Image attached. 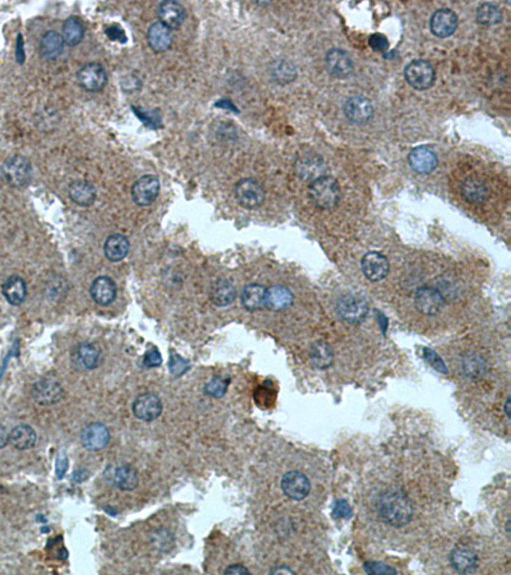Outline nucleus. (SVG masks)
<instances>
[{
  "label": "nucleus",
  "instance_id": "nucleus-1",
  "mask_svg": "<svg viewBox=\"0 0 511 575\" xmlns=\"http://www.w3.org/2000/svg\"><path fill=\"white\" fill-rule=\"evenodd\" d=\"M377 511L383 522L395 528L406 527L413 519V505L403 492L383 493L377 501Z\"/></svg>",
  "mask_w": 511,
  "mask_h": 575
},
{
  "label": "nucleus",
  "instance_id": "nucleus-2",
  "mask_svg": "<svg viewBox=\"0 0 511 575\" xmlns=\"http://www.w3.org/2000/svg\"><path fill=\"white\" fill-rule=\"evenodd\" d=\"M309 198L321 210H331L340 201V188L334 178L323 175L312 181L309 190Z\"/></svg>",
  "mask_w": 511,
  "mask_h": 575
},
{
  "label": "nucleus",
  "instance_id": "nucleus-3",
  "mask_svg": "<svg viewBox=\"0 0 511 575\" xmlns=\"http://www.w3.org/2000/svg\"><path fill=\"white\" fill-rule=\"evenodd\" d=\"M1 174L9 186L22 188L31 182L32 167L30 161L24 156L13 155L3 163Z\"/></svg>",
  "mask_w": 511,
  "mask_h": 575
},
{
  "label": "nucleus",
  "instance_id": "nucleus-4",
  "mask_svg": "<svg viewBox=\"0 0 511 575\" xmlns=\"http://www.w3.org/2000/svg\"><path fill=\"white\" fill-rule=\"evenodd\" d=\"M369 304L357 294H346L340 297L336 303L339 318L350 325H357L364 321L369 315Z\"/></svg>",
  "mask_w": 511,
  "mask_h": 575
},
{
  "label": "nucleus",
  "instance_id": "nucleus-5",
  "mask_svg": "<svg viewBox=\"0 0 511 575\" xmlns=\"http://www.w3.org/2000/svg\"><path fill=\"white\" fill-rule=\"evenodd\" d=\"M406 81L418 91L429 90L435 82V69L427 61H413L406 66L404 70Z\"/></svg>",
  "mask_w": 511,
  "mask_h": 575
},
{
  "label": "nucleus",
  "instance_id": "nucleus-6",
  "mask_svg": "<svg viewBox=\"0 0 511 575\" xmlns=\"http://www.w3.org/2000/svg\"><path fill=\"white\" fill-rule=\"evenodd\" d=\"M234 193L239 204L249 210L260 207L265 200L262 186L252 178H246L237 183Z\"/></svg>",
  "mask_w": 511,
  "mask_h": 575
},
{
  "label": "nucleus",
  "instance_id": "nucleus-7",
  "mask_svg": "<svg viewBox=\"0 0 511 575\" xmlns=\"http://www.w3.org/2000/svg\"><path fill=\"white\" fill-rule=\"evenodd\" d=\"M31 395L34 401L40 405H53L61 401L64 391L58 380L47 376L35 382Z\"/></svg>",
  "mask_w": 511,
  "mask_h": 575
},
{
  "label": "nucleus",
  "instance_id": "nucleus-8",
  "mask_svg": "<svg viewBox=\"0 0 511 575\" xmlns=\"http://www.w3.org/2000/svg\"><path fill=\"white\" fill-rule=\"evenodd\" d=\"M160 193V181L155 175H143L135 181L131 190V196L135 204L147 207L154 204Z\"/></svg>",
  "mask_w": 511,
  "mask_h": 575
},
{
  "label": "nucleus",
  "instance_id": "nucleus-9",
  "mask_svg": "<svg viewBox=\"0 0 511 575\" xmlns=\"http://www.w3.org/2000/svg\"><path fill=\"white\" fill-rule=\"evenodd\" d=\"M77 81L83 90L90 92L101 91L108 84L106 70L98 63H87L77 73Z\"/></svg>",
  "mask_w": 511,
  "mask_h": 575
},
{
  "label": "nucleus",
  "instance_id": "nucleus-10",
  "mask_svg": "<svg viewBox=\"0 0 511 575\" xmlns=\"http://www.w3.org/2000/svg\"><path fill=\"white\" fill-rule=\"evenodd\" d=\"M415 308L426 316H435L444 307L445 298L443 293L432 287H422L417 290L415 298Z\"/></svg>",
  "mask_w": 511,
  "mask_h": 575
},
{
  "label": "nucleus",
  "instance_id": "nucleus-11",
  "mask_svg": "<svg viewBox=\"0 0 511 575\" xmlns=\"http://www.w3.org/2000/svg\"><path fill=\"white\" fill-rule=\"evenodd\" d=\"M103 353L101 350L92 343H82L78 344L72 352V362L77 368L84 371H92L98 368L103 364Z\"/></svg>",
  "mask_w": 511,
  "mask_h": 575
},
{
  "label": "nucleus",
  "instance_id": "nucleus-12",
  "mask_svg": "<svg viewBox=\"0 0 511 575\" xmlns=\"http://www.w3.org/2000/svg\"><path fill=\"white\" fill-rule=\"evenodd\" d=\"M281 490L286 498L293 501H302L309 495L311 482L302 472L290 470L281 479Z\"/></svg>",
  "mask_w": 511,
  "mask_h": 575
},
{
  "label": "nucleus",
  "instance_id": "nucleus-13",
  "mask_svg": "<svg viewBox=\"0 0 511 575\" xmlns=\"http://www.w3.org/2000/svg\"><path fill=\"white\" fill-rule=\"evenodd\" d=\"M133 415L143 422H152L161 416L163 403L158 395L152 393L141 394L133 403Z\"/></svg>",
  "mask_w": 511,
  "mask_h": 575
},
{
  "label": "nucleus",
  "instance_id": "nucleus-14",
  "mask_svg": "<svg viewBox=\"0 0 511 575\" xmlns=\"http://www.w3.org/2000/svg\"><path fill=\"white\" fill-rule=\"evenodd\" d=\"M110 433L105 424L94 422L86 426L81 432V444L89 451H100L108 447Z\"/></svg>",
  "mask_w": 511,
  "mask_h": 575
},
{
  "label": "nucleus",
  "instance_id": "nucleus-15",
  "mask_svg": "<svg viewBox=\"0 0 511 575\" xmlns=\"http://www.w3.org/2000/svg\"><path fill=\"white\" fill-rule=\"evenodd\" d=\"M459 18L451 9L443 8L436 10L429 21L431 32L436 38H446L451 36L458 29Z\"/></svg>",
  "mask_w": 511,
  "mask_h": 575
},
{
  "label": "nucleus",
  "instance_id": "nucleus-16",
  "mask_svg": "<svg viewBox=\"0 0 511 575\" xmlns=\"http://www.w3.org/2000/svg\"><path fill=\"white\" fill-rule=\"evenodd\" d=\"M344 113L354 124H366L373 117V106L369 98L363 96H352L346 100Z\"/></svg>",
  "mask_w": 511,
  "mask_h": 575
},
{
  "label": "nucleus",
  "instance_id": "nucleus-17",
  "mask_svg": "<svg viewBox=\"0 0 511 575\" xmlns=\"http://www.w3.org/2000/svg\"><path fill=\"white\" fill-rule=\"evenodd\" d=\"M326 69L331 76L346 78L353 72L354 64L349 54L343 49H331L325 58Z\"/></svg>",
  "mask_w": 511,
  "mask_h": 575
},
{
  "label": "nucleus",
  "instance_id": "nucleus-18",
  "mask_svg": "<svg viewBox=\"0 0 511 575\" xmlns=\"http://www.w3.org/2000/svg\"><path fill=\"white\" fill-rule=\"evenodd\" d=\"M389 261L378 252H369L362 258V271L369 281H381L389 274Z\"/></svg>",
  "mask_w": 511,
  "mask_h": 575
},
{
  "label": "nucleus",
  "instance_id": "nucleus-19",
  "mask_svg": "<svg viewBox=\"0 0 511 575\" xmlns=\"http://www.w3.org/2000/svg\"><path fill=\"white\" fill-rule=\"evenodd\" d=\"M409 165L418 174H429L437 167L436 152L427 146H420L413 149L408 156Z\"/></svg>",
  "mask_w": 511,
  "mask_h": 575
},
{
  "label": "nucleus",
  "instance_id": "nucleus-20",
  "mask_svg": "<svg viewBox=\"0 0 511 575\" xmlns=\"http://www.w3.org/2000/svg\"><path fill=\"white\" fill-rule=\"evenodd\" d=\"M478 562L477 553L468 547L459 546L451 551V567L460 574H473L478 569Z\"/></svg>",
  "mask_w": 511,
  "mask_h": 575
},
{
  "label": "nucleus",
  "instance_id": "nucleus-21",
  "mask_svg": "<svg viewBox=\"0 0 511 575\" xmlns=\"http://www.w3.org/2000/svg\"><path fill=\"white\" fill-rule=\"evenodd\" d=\"M147 41L155 53H165L173 44V30L160 21L154 22L147 31Z\"/></svg>",
  "mask_w": 511,
  "mask_h": 575
},
{
  "label": "nucleus",
  "instance_id": "nucleus-22",
  "mask_svg": "<svg viewBox=\"0 0 511 575\" xmlns=\"http://www.w3.org/2000/svg\"><path fill=\"white\" fill-rule=\"evenodd\" d=\"M160 22L164 23L170 30L179 29L186 20V9L181 3L168 0L163 1L158 9Z\"/></svg>",
  "mask_w": 511,
  "mask_h": 575
},
{
  "label": "nucleus",
  "instance_id": "nucleus-23",
  "mask_svg": "<svg viewBox=\"0 0 511 575\" xmlns=\"http://www.w3.org/2000/svg\"><path fill=\"white\" fill-rule=\"evenodd\" d=\"M461 196L469 204H483L489 200V186L478 177H469L461 184Z\"/></svg>",
  "mask_w": 511,
  "mask_h": 575
},
{
  "label": "nucleus",
  "instance_id": "nucleus-24",
  "mask_svg": "<svg viewBox=\"0 0 511 575\" xmlns=\"http://www.w3.org/2000/svg\"><path fill=\"white\" fill-rule=\"evenodd\" d=\"M109 475L110 482L121 491H133L140 482L138 472L129 464H121L114 467V470Z\"/></svg>",
  "mask_w": 511,
  "mask_h": 575
},
{
  "label": "nucleus",
  "instance_id": "nucleus-25",
  "mask_svg": "<svg viewBox=\"0 0 511 575\" xmlns=\"http://www.w3.org/2000/svg\"><path fill=\"white\" fill-rule=\"evenodd\" d=\"M90 294L94 302L100 306H109L115 301L117 285L109 276H98L91 284Z\"/></svg>",
  "mask_w": 511,
  "mask_h": 575
},
{
  "label": "nucleus",
  "instance_id": "nucleus-26",
  "mask_svg": "<svg viewBox=\"0 0 511 575\" xmlns=\"http://www.w3.org/2000/svg\"><path fill=\"white\" fill-rule=\"evenodd\" d=\"M64 40L61 38V33L57 31H47L38 44V52L45 61H55L61 57L64 50Z\"/></svg>",
  "mask_w": 511,
  "mask_h": 575
},
{
  "label": "nucleus",
  "instance_id": "nucleus-27",
  "mask_svg": "<svg viewBox=\"0 0 511 575\" xmlns=\"http://www.w3.org/2000/svg\"><path fill=\"white\" fill-rule=\"evenodd\" d=\"M294 302V295L288 288L283 285H274L266 290L265 307L271 311L286 310Z\"/></svg>",
  "mask_w": 511,
  "mask_h": 575
},
{
  "label": "nucleus",
  "instance_id": "nucleus-28",
  "mask_svg": "<svg viewBox=\"0 0 511 575\" xmlns=\"http://www.w3.org/2000/svg\"><path fill=\"white\" fill-rule=\"evenodd\" d=\"M68 196L75 204L89 207L96 201V190L86 181H75L68 187Z\"/></svg>",
  "mask_w": 511,
  "mask_h": 575
},
{
  "label": "nucleus",
  "instance_id": "nucleus-29",
  "mask_svg": "<svg viewBox=\"0 0 511 575\" xmlns=\"http://www.w3.org/2000/svg\"><path fill=\"white\" fill-rule=\"evenodd\" d=\"M237 289L232 281L220 279L211 287L210 299L218 307H226L235 301Z\"/></svg>",
  "mask_w": 511,
  "mask_h": 575
},
{
  "label": "nucleus",
  "instance_id": "nucleus-30",
  "mask_svg": "<svg viewBox=\"0 0 511 575\" xmlns=\"http://www.w3.org/2000/svg\"><path fill=\"white\" fill-rule=\"evenodd\" d=\"M3 295L12 306H20L27 297V285L20 276H10L3 284Z\"/></svg>",
  "mask_w": 511,
  "mask_h": 575
},
{
  "label": "nucleus",
  "instance_id": "nucleus-31",
  "mask_svg": "<svg viewBox=\"0 0 511 575\" xmlns=\"http://www.w3.org/2000/svg\"><path fill=\"white\" fill-rule=\"evenodd\" d=\"M104 252L109 261L119 262L127 257L129 252V241L124 235H110L104 244Z\"/></svg>",
  "mask_w": 511,
  "mask_h": 575
},
{
  "label": "nucleus",
  "instance_id": "nucleus-32",
  "mask_svg": "<svg viewBox=\"0 0 511 575\" xmlns=\"http://www.w3.org/2000/svg\"><path fill=\"white\" fill-rule=\"evenodd\" d=\"M9 442L17 450H29L36 444V432L27 424H20L9 432Z\"/></svg>",
  "mask_w": 511,
  "mask_h": 575
},
{
  "label": "nucleus",
  "instance_id": "nucleus-33",
  "mask_svg": "<svg viewBox=\"0 0 511 575\" xmlns=\"http://www.w3.org/2000/svg\"><path fill=\"white\" fill-rule=\"evenodd\" d=\"M297 172L306 181H315L323 177V161L317 155H304L297 163Z\"/></svg>",
  "mask_w": 511,
  "mask_h": 575
},
{
  "label": "nucleus",
  "instance_id": "nucleus-34",
  "mask_svg": "<svg viewBox=\"0 0 511 575\" xmlns=\"http://www.w3.org/2000/svg\"><path fill=\"white\" fill-rule=\"evenodd\" d=\"M461 371L466 379L481 380L487 372V364L483 357L477 353H468L461 361Z\"/></svg>",
  "mask_w": 511,
  "mask_h": 575
},
{
  "label": "nucleus",
  "instance_id": "nucleus-35",
  "mask_svg": "<svg viewBox=\"0 0 511 575\" xmlns=\"http://www.w3.org/2000/svg\"><path fill=\"white\" fill-rule=\"evenodd\" d=\"M265 297H266V289L262 285L249 284L242 292V304L246 310H262L265 307Z\"/></svg>",
  "mask_w": 511,
  "mask_h": 575
},
{
  "label": "nucleus",
  "instance_id": "nucleus-36",
  "mask_svg": "<svg viewBox=\"0 0 511 575\" xmlns=\"http://www.w3.org/2000/svg\"><path fill=\"white\" fill-rule=\"evenodd\" d=\"M61 38L69 46H77L81 44V41L84 38V26H83L82 21L75 15L68 17L66 22L63 23Z\"/></svg>",
  "mask_w": 511,
  "mask_h": 575
},
{
  "label": "nucleus",
  "instance_id": "nucleus-37",
  "mask_svg": "<svg viewBox=\"0 0 511 575\" xmlns=\"http://www.w3.org/2000/svg\"><path fill=\"white\" fill-rule=\"evenodd\" d=\"M270 76L276 84H288L297 78V67L292 61L279 59L270 64Z\"/></svg>",
  "mask_w": 511,
  "mask_h": 575
},
{
  "label": "nucleus",
  "instance_id": "nucleus-38",
  "mask_svg": "<svg viewBox=\"0 0 511 575\" xmlns=\"http://www.w3.org/2000/svg\"><path fill=\"white\" fill-rule=\"evenodd\" d=\"M332 359H334L332 350L326 343L317 341L312 345V348H311V361H312V364L316 368H318V370L329 368L332 364Z\"/></svg>",
  "mask_w": 511,
  "mask_h": 575
},
{
  "label": "nucleus",
  "instance_id": "nucleus-39",
  "mask_svg": "<svg viewBox=\"0 0 511 575\" xmlns=\"http://www.w3.org/2000/svg\"><path fill=\"white\" fill-rule=\"evenodd\" d=\"M477 21L484 26H494L503 21V12L492 3H483L477 9Z\"/></svg>",
  "mask_w": 511,
  "mask_h": 575
},
{
  "label": "nucleus",
  "instance_id": "nucleus-40",
  "mask_svg": "<svg viewBox=\"0 0 511 575\" xmlns=\"http://www.w3.org/2000/svg\"><path fill=\"white\" fill-rule=\"evenodd\" d=\"M229 386V380L223 378H214L205 385V394L212 398H221L224 396Z\"/></svg>",
  "mask_w": 511,
  "mask_h": 575
},
{
  "label": "nucleus",
  "instance_id": "nucleus-41",
  "mask_svg": "<svg viewBox=\"0 0 511 575\" xmlns=\"http://www.w3.org/2000/svg\"><path fill=\"white\" fill-rule=\"evenodd\" d=\"M364 572L371 575H395L398 574L397 569L392 568L390 565H386L383 562H376V561H369L364 564Z\"/></svg>",
  "mask_w": 511,
  "mask_h": 575
},
{
  "label": "nucleus",
  "instance_id": "nucleus-42",
  "mask_svg": "<svg viewBox=\"0 0 511 575\" xmlns=\"http://www.w3.org/2000/svg\"><path fill=\"white\" fill-rule=\"evenodd\" d=\"M423 357L424 359L429 362L436 371L443 372V373H447V368L444 361L441 359V357L437 356L436 352H434L432 349H423Z\"/></svg>",
  "mask_w": 511,
  "mask_h": 575
},
{
  "label": "nucleus",
  "instance_id": "nucleus-43",
  "mask_svg": "<svg viewBox=\"0 0 511 575\" xmlns=\"http://www.w3.org/2000/svg\"><path fill=\"white\" fill-rule=\"evenodd\" d=\"M169 368H170V372L173 373L174 376H182L183 373L188 371L189 364L186 359H183L181 356L174 353L173 356L170 357V361H169Z\"/></svg>",
  "mask_w": 511,
  "mask_h": 575
},
{
  "label": "nucleus",
  "instance_id": "nucleus-44",
  "mask_svg": "<svg viewBox=\"0 0 511 575\" xmlns=\"http://www.w3.org/2000/svg\"><path fill=\"white\" fill-rule=\"evenodd\" d=\"M352 513V507L346 500H338L332 509V515L335 519H349Z\"/></svg>",
  "mask_w": 511,
  "mask_h": 575
},
{
  "label": "nucleus",
  "instance_id": "nucleus-45",
  "mask_svg": "<svg viewBox=\"0 0 511 575\" xmlns=\"http://www.w3.org/2000/svg\"><path fill=\"white\" fill-rule=\"evenodd\" d=\"M154 545L158 546V550H166L169 547V544L172 545V535L169 530H158L154 533Z\"/></svg>",
  "mask_w": 511,
  "mask_h": 575
},
{
  "label": "nucleus",
  "instance_id": "nucleus-46",
  "mask_svg": "<svg viewBox=\"0 0 511 575\" xmlns=\"http://www.w3.org/2000/svg\"><path fill=\"white\" fill-rule=\"evenodd\" d=\"M161 362H163L161 354H160V352H158L156 348L149 349V350L146 352L145 357H143V364H145L147 368L158 367V366L161 364Z\"/></svg>",
  "mask_w": 511,
  "mask_h": 575
},
{
  "label": "nucleus",
  "instance_id": "nucleus-47",
  "mask_svg": "<svg viewBox=\"0 0 511 575\" xmlns=\"http://www.w3.org/2000/svg\"><path fill=\"white\" fill-rule=\"evenodd\" d=\"M369 44L375 52H385L389 47V40L381 33H373L369 38Z\"/></svg>",
  "mask_w": 511,
  "mask_h": 575
},
{
  "label": "nucleus",
  "instance_id": "nucleus-48",
  "mask_svg": "<svg viewBox=\"0 0 511 575\" xmlns=\"http://www.w3.org/2000/svg\"><path fill=\"white\" fill-rule=\"evenodd\" d=\"M68 468V459L67 456L64 454H61L59 458H58V462H57V476L58 478H63L64 477V475H66V470Z\"/></svg>",
  "mask_w": 511,
  "mask_h": 575
},
{
  "label": "nucleus",
  "instance_id": "nucleus-49",
  "mask_svg": "<svg viewBox=\"0 0 511 575\" xmlns=\"http://www.w3.org/2000/svg\"><path fill=\"white\" fill-rule=\"evenodd\" d=\"M224 574L249 575V569L246 568V567H243V565H239V564H235V565H230L229 568H226L225 570H224Z\"/></svg>",
  "mask_w": 511,
  "mask_h": 575
},
{
  "label": "nucleus",
  "instance_id": "nucleus-50",
  "mask_svg": "<svg viewBox=\"0 0 511 575\" xmlns=\"http://www.w3.org/2000/svg\"><path fill=\"white\" fill-rule=\"evenodd\" d=\"M9 444V432L4 426L0 424V449L7 447Z\"/></svg>",
  "mask_w": 511,
  "mask_h": 575
},
{
  "label": "nucleus",
  "instance_id": "nucleus-51",
  "mask_svg": "<svg viewBox=\"0 0 511 575\" xmlns=\"http://www.w3.org/2000/svg\"><path fill=\"white\" fill-rule=\"evenodd\" d=\"M21 38H22V36L20 35V36H18V44H17V54H15V55H17V59H18V61H20V63H22L23 59H24V54H23L22 41H21Z\"/></svg>",
  "mask_w": 511,
  "mask_h": 575
},
{
  "label": "nucleus",
  "instance_id": "nucleus-52",
  "mask_svg": "<svg viewBox=\"0 0 511 575\" xmlns=\"http://www.w3.org/2000/svg\"><path fill=\"white\" fill-rule=\"evenodd\" d=\"M271 574H294V572L292 569L280 567V568L272 569Z\"/></svg>",
  "mask_w": 511,
  "mask_h": 575
},
{
  "label": "nucleus",
  "instance_id": "nucleus-53",
  "mask_svg": "<svg viewBox=\"0 0 511 575\" xmlns=\"http://www.w3.org/2000/svg\"><path fill=\"white\" fill-rule=\"evenodd\" d=\"M505 415L508 417V419H510V398H508L505 403Z\"/></svg>",
  "mask_w": 511,
  "mask_h": 575
}]
</instances>
